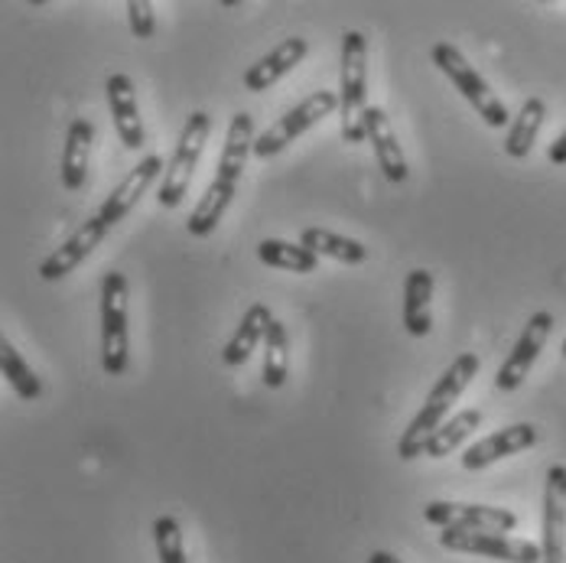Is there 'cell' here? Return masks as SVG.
<instances>
[{"label": "cell", "instance_id": "ac0fdd59", "mask_svg": "<svg viewBox=\"0 0 566 563\" xmlns=\"http://www.w3.org/2000/svg\"><path fill=\"white\" fill-rule=\"evenodd\" d=\"M433 274L417 268L403 281V330L413 338H423L433 330Z\"/></svg>", "mask_w": 566, "mask_h": 563}, {"label": "cell", "instance_id": "603a6c76", "mask_svg": "<svg viewBox=\"0 0 566 563\" xmlns=\"http://www.w3.org/2000/svg\"><path fill=\"white\" fill-rule=\"evenodd\" d=\"M482 420H485V417H482L479 407H465V410L453 414V417L430 437L423 456H430V459H447V456H453V452L482 427Z\"/></svg>", "mask_w": 566, "mask_h": 563}, {"label": "cell", "instance_id": "4316f807", "mask_svg": "<svg viewBox=\"0 0 566 563\" xmlns=\"http://www.w3.org/2000/svg\"><path fill=\"white\" fill-rule=\"evenodd\" d=\"M154 541H157V557L160 563H186V548H182V531L172 514H160L154 521Z\"/></svg>", "mask_w": 566, "mask_h": 563}, {"label": "cell", "instance_id": "44dd1931", "mask_svg": "<svg viewBox=\"0 0 566 563\" xmlns=\"http://www.w3.org/2000/svg\"><path fill=\"white\" fill-rule=\"evenodd\" d=\"M544 117H547V102L544 98H527L521 105L517 117L511 121L509 137H505V154L511 160H524L534 144H537V134L544 127Z\"/></svg>", "mask_w": 566, "mask_h": 563}, {"label": "cell", "instance_id": "277c9868", "mask_svg": "<svg viewBox=\"0 0 566 563\" xmlns=\"http://www.w3.org/2000/svg\"><path fill=\"white\" fill-rule=\"evenodd\" d=\"M430 56H433V65L453 82L455 92L479 112V117H482L489 127H505L509 121H514L509 114V108H505V102L492 92V85L479 75V69L462 56L453 43H437V46L430 50Z\"/></svg>", "mask_w": 566, "mask_h": 563}, {"label": "cell", "instance_id": "30bf717a", "mask_svg": "<svg viewBox=\"0 0 566 563\" xmlns=\"http://www.w3.org/2000/svg\"><path fill=\"white\" fill-rule=\"evenodd\" d=\"M554 326H557V320L547 310H537L524 323V333L517 336L514 348L509 352V358L502 362V368L495 375V388L499 392H517L524 385V378L531 375V368H534L537 355L544 352V345H547V338L554 333Z\"/></svg>", "mask_w": 566, "mask_h": 563}, {"label": "cell", "instance_id": "cb8c5ba5", "mask_svg": "<svg viewBox=\"0 0 566 563\" xmlns=\"http://www.w3.org/2000/svg\"><path fill=\"white\" fill-rule=\"evenodd\" d=\"M258 258H261L268 268L290 271V274H313V271L319 268V254H313V251L303 248V244L281 241V238H264V241L258 244Z\"/></svg>", "mask_w": 566, "mask_h": 563}, {"label": "cell", "instance_id": "5bb4252c", "mask_svg": "<svg viewBox=\"0 0 566 563\" xmlns=\"http://www.w3.org/2000/svg\"><path fill=\"white\" fill-rule=\"evenodd\" d=\"M160 173H167V169H164V157H157V154L144 157L137 167L130 169V173L114 186L112 196L102 202V209H98L102 222H105L108 228H114L117 222H124V216L140 202V196L157 183V176H160Z\"/></svg>", "mask_w": 566, "mask_h": 563}, {"label": "cell", "instance_id": "3957f363", "mask_svg": "<svg viewBox=\"0 0 566 563\" xmlns=\"http://www.w3.org/2000/svg\"><path fill=\"white\" fill-rule=\"evenodd\" d=\"M339 134L345 144H361L368 112V40L361 30L342 33L339 59Z\"/></svg>", "mask_w": 566, "mask_h": 563}, {"label": "cell", "instance_id": "d4e9b609", "mask_svg": "<svg viewBox=\"0 0 566 563\" xmlns=\"http://www.w3.org/2000/svg\"><path fill=\"white\" fill-rule=\"evenodd\" d=\"M0 375L3 382L17 392L23 400H40L43 397V382L36 378V372L23 362V355L10 345V338L0 342Z\"/></svg>", "mask_w": 566, "mask_h": 563}, {"label": "cell", "instance_id": "1f68e13d", "mask_svg": "<svg viewBox=\"0 0 566 563\" xmlns=\"http://www.w3.org/2000/svg\"><path fill=\"white\" fill-rule=\"evenodd\" d=\"M564 355H566V338H564Z\"/></svg>", "mask_w": 566, "mask_h": 563}, {"label": "cell", "instance_id": "4fadbf2b", "mask_svg": "<svg viewBox=\"0 0 566 563\" xmlns=\"http://www.w3.org/2000/svg\"><path fill=\"white\" fill-rule=\"evenodd\" d=\"M105 92H108V108H112V121L120 144L127 150H140L144 140H147V131H144V117H140V105H137V88L130 82V75L124 72H114L105 82Z\"/></svg>", "mask_w": 566, "mask_h": 563}, {"label": "cell", "instance_id": "484cf974", "mask_svg": "<svg viewBox=\"0 0 566 563\" xmlns=\"http://www.w3.org/2000/svg\"><path fill=\"white\" fill-rule=\"evenodd\" d=\"M286 372H290V333L281 320H274L264 336V375L261 378L268 388H283Z\"/></svg>", "mask_w": 566, "mask_h": 563}, {"label": "cell", "instance_id": "6da1fadb", "mask_svg": "<svg viewBox=\"0 0 566 563\" xmlns=\"http://www.w3.org/2000/svg\"><path fill=\"white\" fill-rule=\"evenodd\" d=\"M254 117L248 112H238L231 117L226 134V147H222V157H219V167L216 176L209 183V189L202 192V199L196 202L192 216L186 219V231L192 238H209L219 222L226 219L228 206L238 192V183H241V173L248 167V157L254 154Z\"/></svg>", "mask_w": 566, "mask_h": 563}, {"label": "cell", "instance_id": "83f0119b", "mask_svg": "<svg viewBox=\"0 0 566 563\" xmlns=\"http://www.w3.org/2000/svg\"><path fill=\"white\" fill-rule=\"evenodd\" d=\"M127 23L137 40H150L157 30V13L150 0H127Z\"/></svg>", "mask_w": 566, "mask_h": 563}, {"label": "cell", "instance_id": "7a4b0ae2", "mask_svg": "<svg viewBox=\"0 0 566 563\" xmlns=\"http://www.w3.org/2000/svg\"><path fill=\"white\" fill-rule=\"evenodd\" d=\"M479 375V355L475 352H462V355H455L453 365L437 378V385H433V392L427 395L423 400V407L417 410V417L407 424V430L400 434V440H397V456L403 459V462H410V459H417V456H423L427 450V444H430V437L450 420V410H453V404L459 397L465 395V388L472 385V378Z\"/></svg>", "mask_w": 566, "mask_h": 563}, {"label": "cell", "instance_id": "52a82bcc", "mask_svg": "<svg viewBox=\"0 0 566 563\" xmlns=\"http://www.w3.org/2000/svg\"><path fill=\"white\" fill-rule=\"evenodd\" d=\"M102 368L108 378L127 372V278L120 271L102 278Z\"/></svg>", "mask_w": 566, "mask_h": 563}, {"label": "cell", "instance_id": "5b68a950", "mask_svg": "<svg viewBox=\"0 0 566 563\" xmlns=\"http://www.w3.org/2000/svg\"><path fill=\"white\" fill-rule=\"evenodd\" d=\"M209 134H212V117L206 112H192L186 117L182 131H179V140H176V150H172V160L167 164L164 173V183H160V206L164 209H176L186 192H189V183L196 176V167L202 160V150L209 144Z\"/></svg>", "mask_w": 566, "mask_h": 563}, {"label": "cell", "instance_id": "ffe728a7", "mask_svg": "<svg viewBox=\"0 0 566 563\" xmlns=\"http://www.w3.org/2000/svg\"><path fill=\"white\" fill-rule=\"evenodd\" d=\"M271 323H274V316H271L268 303H254V306H248V313L241 316V323H238L234 336L228 338L226 348H222V362H226L228 368H238V365H244V362L254 355L258 342H264Z\"/></svg>", "mask_w": 566, "mask_h": 563}, {"label": "cell", "instance_id": "7c38bea8", "mask_svg": "<svg viewBox=\"0 0 566 563\" xmlns=\"http://www.w3.org/2000/svg\"><path fill=\"white\" fill-rule=\"evenodd\" d=\"M105 234H108V226L102 222V216H92L88 222H82V226L75 228L56 251L40 264V278L46 283L69 278L82 261L92 258V251L105 241Z\"/></svg>", "mask_w": 566, "mask_h": 563}, {"label": "cell", "instance_id": "d6986e66", "mask_svg": "<svg viewBox=\"0 0 566 563\" xmlns=\"http://www.w3.org/2000/svg\"><path fill=\"white\" fill-rule=\"evenodd\" d=\"M541 551H544V563H566V499L557 479H551V476H547V489H544Z\"/></svg>", "mask_w": 566, "mask_h": 563}, {"label": "cell", "instance_id": "8fae6325", "mask_svg": "<svg viewBox=\"0 0 566 563\" xmlns=\"http://www.w3.org/2000/svg\"><path fill=\"white\" fill-rule=\"evenodd\" d=\"M537 440H541V434H537L534 424H511V427H502V430H495V434L475 440L469 450L462 452V469H465V472L489 469V466L509 459L514 452H524L531 450V447H537Z\"/></svg>", "mask_w": 566, "mask_h": 563}, {"label": "cell", "instance_id": "4dcf8cb0", "mask_svg": "<svg viewBox=\"0 0 566 563\" xmlns=\"http://www.w3.org/2000/svg\"><path fill=\"white\" fill-rule=\"evenodd\" d=\"M368 563H400L395 554H388V551H375V554H368Z\"/></svg>", "mask_w": 566, "mask_h": 563}, {"label": "cell", "instance_id": "9a60e30c", "mask_svg": "<svg viewBox=\"0 0 566 563\" xmlns=\"http://www.w3.org/2000/svg\"><path fill=\"white\" fill-rule=\"evenodd\" d=\"M306 53H310V43H306L303 37L283 40L281 46H274L268 56H261L254 65H248V72H244V88L254 92V95L268 92L271 85L281 82L283 75H290V72L306 59Z\"/></svg>", "mask_w": 566, "mask_h": 563}, {"label": "cell", "instance_id": "2e32d148", "mask_svg": "<svg viewBox=\"0 0 566 563\" xmlns=\"http://www.w3.org/2000/svg\"><path fill=\"white\" fill-rule=\"evenodd\" d=\"M365 137L375 147V157H378V167L385 173V179L403 183L410 176V167H407V157H403V150L397 144L395 124H391V117H388L385 108L368 105V112H365Z\"/></svg>", "mask_w": 566, "mask_h": 563}, {"label": "cell", "instance_id": "9c48e42d", "mask_svg": "<svg viewBox=\"0 0 566 563\" xmlns=\"http://www.w3.org/2000/svg\"><path fill=\"white\" fill-rule=\"evenodd\" d=\"M440 548L453 554H472L502 563H544V551L534 541L509 534H479V531H443Z\"/></svg>", "mask_w": 566, "mask_h": 563}, {"label": "cell", "instance_id": "7402d4cb", "mask_svg": "<svg viewBox=\"0 0 566 563\" xmlns=\"http://www.w3.org/2000/svg\"><path fill=\"white\" fill-rule=\"evenodd\" d=\"M300 244L310 248L313 254L333 258V261H342V264H365L368 261V248L361 241L339 234V231H329V228H303Z\"/></svg>", "mask_w": 566, "mask_h": 563}, {"label": "cell", "instance_id": "8992f818", "mask_svg": "<svg viewBox=\"0 0 566 563\" xmlns=\"http://www.w3.org/2000/svg\"><path fill=\"white\" fill-rule=\"evenodd\" d=\"M333 112H339V92H313V95H306L296 108H290V112L277 117L264 134H258V140H254V157H261V160H271V157H277L281 150H286L296 137H303L310 127H316L323 117H329Z\"/></svg>", "mask_w": 566, "mask_h": 563}, {"label": "cell", "instance_id": "f1b7e54d", "mask_svg": "<svg viewBox=\"0 0 566 563\" xmlns=\"http://www.w3.org/2000/svg\"><path fill=\"white\" fill-rule=\"evenodd\" d=\"M547 160L551 164H557V167H566V131L551 144V150H547Z\"/></svg>", "mask_w": 566, "mask_h": 563}, {"label": "cell", "instance_id": "ba28073f", "mask_svg": "<svg viewBox=\"0 0 566 563\" xmlns=\"http://www.w3.org/2000/svg\"><path fill=\"white\" fill-rule=\"evenodd\" d=\"M427 524L440 531H479V534H511L517 514L509 508L469 505V502H430L423 508Z\"/></svg>", "mask_w": 566, "mask_h": 563}, {"label": "cell", "instance_id": "f546056e", "mask_svg": "<svg viewBox=\"0 0 566 563\" xmlns=\"http://www.w3.org/2000/svg\"><path fill=\"white\" fill-rule=\"evenodd\" d=\"M547 476H551V479H557V486H560V492H564V499H566V466H551V469H547Z\"/></svg>", "mask_w": 566, "mask_h": 563}, {"label": "cell", "instance_id": "e0dca14e", "mask_svg": "<svg viewBox=\"0 0 566 563\" xmlns=\"http://www.w3.org/2000/svg\"><path fill=\"white\" fill-rule=\"evenodd\" d=\"M92 140H95V124L88 117H75L69 124L65 134V147H62V186L69 192H78L88 179V157H92Z\"/></svg>", "mask_w": 566, "mask_h": 563}]
</instances>
